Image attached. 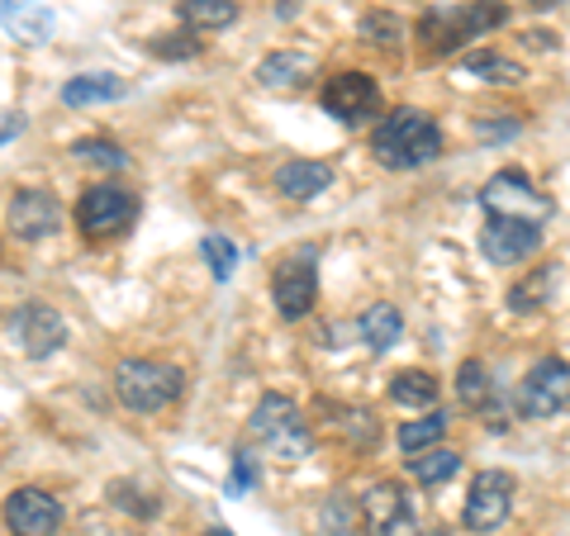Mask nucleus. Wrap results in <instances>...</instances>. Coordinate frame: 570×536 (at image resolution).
<instances>
[{
	"mask_svg": "<svg viewBox=\"0 0 570 536\" xmlns=\"http://www.w3.org/2000/svg\"><path fill=\"white\" fill-rule=\"evenodd\" d=\"M6 332H10V343L20 347L24 356H33V361H48L52 351H62V343H67V324H62V314L52 309V304H20V309L10 314V324H6Z\"/></svg>",
	"mask_w": 570,
	"mask_h": 536,
	"instance_id": "f8f14e48",
	"label": "nucleus"
},
{
	"mask_svg": "<svg viewBox=\"0 0 570 536\" xmlns=\"http://www.w3.org/2000/svg\"><path fill=\"white\" fill-rule=\"evenodd\" d=\"M58 224H62V205L43 186H24L10 200V234L20 242H43L48 234H58Z\"/></svg>",
	"mask_w": 570,
	"mask_h": 536,
	"instance_id": "dca6fc26",
	"label": "nucleus"
},
{
	"mask_svg": "<svg viewBox=\"0 0 570 536\" xmlns=\"http://www.w3.org/2000/svg\"><path fill=\"white\" fill-rule=\"evenodd\" d=\"M253 437L272 451L276 460H309L314 456V433L295 399L285 395H262L253 408Z\"/></svg>",
	"mask_w": 570,
	"mask_h": 536,
	"instance_id": "20e7f679",
	"label": "nucleus"
},
{
	"mask_svg": "<svg viewBox=\"0 0 570 536\" xmlns=\"http://www.w3.org/2000/svg\"><path fill=\"white\" fill-rule=\"evenodd\" d=\"M480 209H485V219H523V224H542V228L551 214H557V205H551L519 167H504L490 176L485 190H480Z\"/></svg>",
	"mask_w": 570,
	"mask_h": 536,
	"instance_id": "39448f33",
	"label": "nucleus"
},
{
	"mask_svg": "<svg viewBox=\"0 0 570 536\" xmlns=\"http://www.w3.org/2000/svg\"><path fill=\"white\" fill-rule=\"evenodd\" d=\"M499 24H509V6L499 0H466V6H442L428 10L419 20V39L428 58H452L456 48H466L480 33H490Z\"/></svg>",
	"mask_w": 570,
	"mask_h": 536,
	"instance_id": "f03ea898",
	"label": "nucleus"
},
{
	"mask_svg": "<svg viewBox=\"0 0 570 536\" xmlns=\"http://www.w3.org/2000/svg\"><path fill=\"white\" fill-rule=\"evenodd\" d=\"M110 498H115L119 508L138 513V517H153V513H157V504H153V498H138V489H134V485H124V479H119V485H110Z\"/></svg>",
	"mask_w": 570,
	"mask_h": 536,
	"instance_id": "f704fd0d",
	"label": "nucleus"
},
{
	"mask_svg": "<svg viewBox=\"0 0 570 536\" xmlns=\"http://www.w3.org/2000/svg\"><path fill=\"white\" fill-rule=\"evenodd\" d=\"M276 14H281V20H285V14H295V0H281V6H276Z\"/></svg>",
	"mask_w": 570,
	"mask_h": 536,
	"instance_id": "58836bf2",
	"label": "nucleus"
},
{
	"mask_svg": "<svg viewBox=\"0 0 570 536\" xmlns=\"http://www.w3.org/2000/svg\"><path fill=\"white\" fill-rule=\"evenodd\" d=\"M442 437H448V414H442V408H428L423 418L400 427V451L419 456V451H428V446H438Z\"/></svg>",
	"mask_w": 570,
	"mask_h": 536,
	"instance_id": "bb28decb",
	"label": "nucleus"
},
{
	"mask_svg": "<svg viewBox=\"0 0 570 536\" xmlns=\"http://www.w3.org/2000/svg\"><path fill=\"white\" fill-rule=\"evenodd\" d=\"M129 96V81L115 77V71H86V77H71L62 86V105L67 110H91V105H110Z\"/></svg>",
	"mask_w": 570,
	"mask_h": 536,
	"instance_id": "a211bd4d",
	"label": "nucleus"
},
{
	"mask_svg": "<svg viewBox=\"0 0 570 536\" xmlns=\"http://www.w3.org/2000/svg\"><path fill=\"white\" fill-rule=\"evenodd\" d=\"M6 527L10 536H58L62 532V504L43 489H14L6 498Z\"/></svg>",
	"mask_w": 570,
	"mask_h": 536,
	"instance_id": "4468645a",
	"label": "nucleus"
},
{
	"mask_svg": "<svg viewBox=\"0 0 570 536\" xmlns=\"http://www.w3.org/2000/svg\"><path fill=\"white\" fill-rule=\"evenodd\" d=\"M318 536H362V504H352L347 494H333L318 513Z\"/></svg>",
	"mask_w": 570,
	"mask_h": 536,
	"instance_id": "c85d7f7f",
	"label": "nucleus"
},
{
	"mask_svg": "<svg viewBox=\"0 0 570 536\" xmlns=\"http://www.w3.org/2000/svg\"><path fill=\"white\" fill-rule=\"evenodd\" d=\"M71 157H77V162H96L105 171H124V167H129V152H124L119 142H110V138H77V142H71Z\"/></svg>",
	"mask_w": 570,
	"mask_h": 536,
	"instance_id": "7c9ffc66",
	"label": "nucleus"
},
{
	"mask_svg": "<svg viewBox=\"0 0 570 536\" xmlns=\"http://www.w3.org/2000/svg\"><path fill=\"white\" fill-rule=\"evenodd\" d=\"M356 33H362L371 48H381V52H400V43H404V24L390 10H366L362 24H356Z\"/></svg>",
	"mask_w": 570,
	"mask_h": 536,
	"instance_id": "c756f323",
	"label": "nucleus"
},
{
	"mask_svg": "<svg viewBox=\"0 0 570 536\" xmlns=\"http://www.w3.org/2000/svg\"><path fill=\"white\" fill-rule=\"evenodd\" d=\"M566 408H570V361L542 356L519 385V414L528 423H542V418L566 414Z\"/></svg>",
	"mask_w": 570,
	"mask_h": 536,
	"instance_id": "1a4fd4ad",
	"label": "nucleus"
},
{
	"mask_svg": "<svg viewBox=\"0 0 570 536\" xmlns=\"http://www.w3.org/2000/svg\"><path fill=\"white\" fill-rule=\"evenodd\" d=\"M257 485H262L257 456L253 451H238L234 456V475H228V494H247V489H257Z\"/></svg>",
	"mask_w": 570,
	"mask_h": 536,
	"instance_id": "72a5a7b5",
	"label": "nucleus"
},
{
	"mask_svg": "<svg viewBox=\"0 0 570 536\" xmlns=\"http://www.w3.org/2000/svg\"><path fill=\"white\" fill-rule=\"evenodd\" d=\"M200 39H195L190 29H181V33H157V39L148 43V52L153 58H163V62H190V58H200Z\"/></svg>",
	"mask_w": 570,
	"mask_h": 536,
	"instance_id": "2f4dec72",
	"label": "nucleus"
},
{
	"mask_svg": "<svg viewBox=\"0 0 570 536\" xmlns=\"http://www.w3.org/2000/svg\"><path fill=\"white\" fill-rule=\"evenodd\" d=\"M480 252H485L494 266H519V261L542 252V224L485 219V228H480Z\"/></svg>",
	"mask_w": 570,
	"mask_h": 536,
	"instance_id": "ddd939ff",
	"label": "nucleus"
},
{
	"mask_svg": "<svg viewBox=\"0 0 570 536\" xmlns=\"http://www.w3.org/2000/svg\"><path fill=\"white\" fill-rule=\"evenodd\" d=\"M318 105H324V115H333L337 123H371L381 115V86L366 77V71H337V77L324 81V91H318Z\"/></svg>",
	"mask_w": 570,
	"mask_h": 536,
	"instance_id": "9b49d317",
	"label": "nucleus"
},
{
	"mask_svg": "<svg viewBox=\"0 0 570 536\" xmlns=\"http://www.w3.org/2000/svg\"><path fill=\"white\" fill-rule=\"evenodd\" d=\"M181 389L186 375L167 361H153V356H124L115 366V395L129 414H163L181 399Z\"/></svg>",
	"mask_w": 570,
	"mask_h": 536,
	"instance_id": "7ed1b4c3",
	"label": "nucleus"
},
{
	"mask_svg": "<svg viewBox=\"0 0 570 536\" xmlns=\"http://www.w3.org/2000/svg\"><path fill=\"white\" fill-rule=\"evenodd\" d=\"M318 247H299L295 257H285L276 271H272V299H276V314L285 324H299L314 304H318Z\"/></svg>",
	"mask_w": 570,
	"mask_h": 536,
	"instance_id": "0eeeda50",
	"label": "nucleus"
},
{
	"mask_svg": "<svg viewBox=\"0 0 570 536\" xmlns=\"http://www.w3.org/2000/svg\"><path fill=\"white\" fill-rule=\"evenodd\" d=\"M356 328H362V337H366L371 351H390V347H395L400 337H404V318H400L395 304H371Z\"/></svg>",
	"mask_w": 570,
	"mask_h": 536,
	"instance_id": "412c9836",
	"label": "nucleus"
},
{
	"mask_svg": "<svg viewBox=\"0 0 570 536\" xmlns=\"http://www.w3.org/2000/svg\"><path fill=\"white\" fill-rule=\"evenodd\" d=\"M466 77L494 81V86H519V81H523V67L513 62V58H504V52L480 48V52H471V58H466Z\"/></svg>",
	"mask_w": 570,
	"mask_h": 536,
	"instance_id": "cd10ccee",
	"label": "nucleus"
},
{
	"mask_svg": "<svg viewBox=\"0 0 570 536\" xmlns=\"http://www.w3.org/2000/svg\"><path fill=\"white\" fill-rule=\"evenodd\" d=\"M371 157L385 171H419L433 157H442V129L433 115L414 110V105H400L390 110L376 129H371Z\"/></svg>",
	"mask_w": 570,
	"mask_h": 536,
	"instance_id": "f257e3e1",
	"label": "nucleus"
},
{
	"mask_svg": "<svg viewBox=\"0 0 570 536\" xmlns=\"http://www.w3.org/2000/svg\"><path fill=\"white\" fill-rule=\"evenodd\" d=\"M528 43H532V48H557V33H542V29H538V33H528Z\"/></svg>",
	"mask_w": 570,
	"mask_h": 536,
	"instance_id": "e433bc0d",
	"label": "nucleus"
},
{
	"mask_svg": "<svg viewBox=\"0 0 570 536\" xmlns=\"http://www.w3.org/2000/svg\"><path fill=\"white\" fill-rule=\"evenodd\" d=\"M0 24L24 43H48V33L58 20H52V10L33 6V0H0Z\"/></svg>",
	"mask_w": 570,
	"mask_h": 536,
	"instance_id": "aec40b11",
	"label": "nucleus"
},
{
	"mask_svg": "<svg viewBox=\"0 0 570 536\" xmlns=\"http://www.w3.org/2000/svg\"><path fill=\"white\" fill-rule=\"evenodd\" d=\"M333 186V167L328 162H309V157H295L276 171V190L285 200H318Z\"/></svg>",
	"mask_w": 570,
	"mask_h": 536,
	"instance_id": "6ab92c4d",
	"label": "nucleus"
},
{
	"mask_svg": "<svg viewBox=\"0 0 570 536\" xmlns=\"http://www.w3.org/2000/svg\"><path fill=\"white\" fill-rule=\"evenodd\" d=\"M456 395L475 414H494V380H490V366L485 361H461L456 370Z\"/></svg>",
	"mask_w": 570,
	"mask_h": 536,
	"instance_id": "5701e85b",
	"label": "nucleus"
},
{
	"mask_svg": "<svg viewBox=\"0 0 570 536\" xmlns=\"http://www.w3.org/2000/svg\"><path fill=\"white\" fill-rule=\"evenodd\" d=\"M71 536H115L110 527H105V523H86L81 532H71Z\"/></svg>",
	"mask_w": 570,
	"mask_h": 536,
	"instance_id": "4c0bfd02",
	"label": "nucleus"
},
{
	"mask_svg": "<svg viewBox=\"0 0 570 536\" xmlns=\"http://www.w3.org/2000/svg\"><path fill=\"white\" fill-rule=\"evenodd\" d=\"M456 470H461V456L452 446H428V451L409 456V475H414L419 485H448Z\"/></svg>",
	"mask_w": 570,
	"mask_h": 536,
	"instance_id": "393cba45",
	"label": "nucleus"
},
{
	"mask_svg": "<svg viewBox=\"0 0 570 536\" xmlns=\"http://www.w3.org/2000/svg\"><path fill=\"white\" fill-rule=\"evenodd\" d=\"M314 414H318V423H324V433L347 441L352 451H376L381 423H376L371 408H356V404H343V399H318Z\"/></svg>",
	"mask_w": 570,
	"mask_h": 536,
	"instance_id": "2eb2a0df",
	"label": "nucleus"
},
{
	"mask_svg": "<svg viewBox=\"0 0 570 536\" xmlns=\"http://www.w3.org/2000/svg\"><path fill=\"white\" fill-rule=\"evenodd\" d=\"M551 6H561V0H532V10H551Z\"/></svg>",
	"mask_w": 570,
	"mask_h": 536,
	"instance_id": "ea45409f",
	"label": "nucleus"
},
{
	"mask_svg": "<svg viewBox=\"0 0 570 536\" xmlns=\"http://www.w3.org/2000/svg\"><path fill=\"white\" fill-rule=\"evenodd\" d=\"M314 58L309 52H295V48H285V52H266V58L257 62V86L262 91H285V96H295V91H305V86L314 81Z\"/></svg>",
	"mask_w": 570,
	"mask_h": 536,
	"instance_id": "f3484780",
	"label": "nucleus"
},
{
	"mask_svg": "<svg viewBox=\"0 0 570 536\" xmlns=\"http://www.w3.org/2000/svg\"><path fill=\"white\" fill-rule=\"evenodd\" d=\"M551 280H557V271H551V266H538V271H528L523 280H513L509 309H513V314H538L542 304H551Z\"/></svg>",
	"mask_w": 570,
	"mask_h": 536,
	"instance_id": "a878e982",
	"label": "nucleus"
},
{
	"mask_svg": "<svg viewBox=\"0 0 570 536\" xmlns=\"http://www.w3.org/2000/svg\"><path fill=\"white\" fill-rule=\"evenodd\" d=\"M234 20H238L234 0H181V24L190 33H214V29H228Z\"/></svg>",
	"mask_w": 570,
	"mask_h": 536,
	"instance_id": "b1692460",
	"label": "nucleus"
},
{
	"mask_svg": "<svg viewBox=\"0 0 570 536\" xmlns=\"http://www.w3.org/2000/svg\"><path fill=\"white\" fill-rule=\"evenodd\" d=\"M134 219H138V195L124 186H91L77 200V228L91 242L119 238L124 228H134Z\"/></svg>",
	"mask_w": 570,
	"mask_h": 536,
	"instance_id": "423d86ee",
	"label": "nucleus"
},
{
	"mask_svg": "<svg viewBox=\"0 0 570 536\" xmlns=\"http://www.w3.org/2000/svg\"><path fill=\"white\" fill-rule=\"evenodd\" d=\"M205 536H234V532H228V527H209Z\"/></svg>",
	"mask_w": 570,
	"mask_h": 536,
	"instance_id": "a19ab883",
	"label": "nucleus"
},
{
	"mask_svg": "<svg viewBox=\"0 0 570 536\" xmlns=\"http://www.w3.org/2000/svg\"><path fill=\"white\" fill-rule=\"evenodd\" d=\"M362 532L366 536H423L419 513L409 504V489L400 479H381L362 494Z\"/></svg>",
	"mask_w": 570,
	"mask_h": 536,
	"instance_id": "9d476101",
	"label": "nucleus"
},
{
	"mask_svg": "<svg viewBox=\"0 0 570 536\" xmlns=\"http://www.w3.org/2000/svg\"><path fill=\"white\" fill-rule=\"evenodd\" d=\"M200 252H205V261L214 266V280H234V266H238V247L228 242L224 234H209V238L200 242Z\"/></svg>",
	"mask_w": 570,
	"mask_h": 536,
	"instance_id": "473e14b6",
	"label": "nucleus"
},
{
	"mask_svg": "<svg viewBox=\"0 0 570 536\" xmlns=\"http://www.w3.org/2000/svg\"><path fill=\"white\" fill-rule=\"evenodd\" d=\"M513 494H519V485H513L509 470H480L466 489V508H461L466 532L490 536V532L504 527L509 513H513Z\"/></svg>",
	"mask_w": 570,
	"mask_h": 536,
	"instance_id": "6e6552de",
	"label": "nucleus"
},
{
	"mask_svg": "<svg viewBox=\"0 0 570 536\" xmlns=\"http://www.w3.org/2000/svg\"><path fill=\"white\" fill-rule=\"evenodd\" d=\"M519 133V119H480L475 123V138H485V142H504V138H513Z\"/></svg>",
	"mask_w": 570,
	"mask_h": 536,
	"instance_id": "c9c22d12",
	"label": "nucleus"
},
{
	"mask_svg": "<svg viewBox=\"0 0 570 536\" xmlns=\"http://www.w3.org/2000/svg\"><path fill=\"white\" fill-rule=\"evenodd\" d=\"M390 399L400 408H433L438 404V375L433 370H400L390 375Z\"/></svg>",
	"mask_w": 570,
	"mask_h": 536,
	"instance_id": "4be33fe9",
	"label": "nucleus"
}]
</instances>
